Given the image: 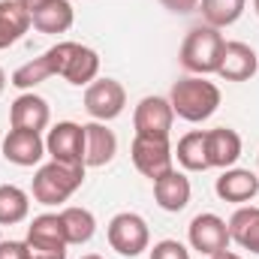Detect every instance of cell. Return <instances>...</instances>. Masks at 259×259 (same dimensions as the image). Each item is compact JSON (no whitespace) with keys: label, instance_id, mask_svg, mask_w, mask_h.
Listing matches in <instances>:
<instances>
[{"label":"cell","instance_id":"6da1fadb","mask_svg":"<svg viewBox=\"0 0 259 259\" xmlns=\"http://www.w3.org/2000/svg\"><path fill=\"white\" fill-rule=\"evenodd\" d=\"M172 112L190 124H199V121H208L217 106H220V88L214 81H205V78H181L172 84Z\"/></svg>","mask_w":259,"mask_h":259},{"label":"cell","instance_id":"7a4b0ae2","mask_svg":"<svg viewBox=\"0 0 259 259\" xmlns=\"http://www.w3.org/2000/svg\"><path fill=\"white\" fill-rule=\"evenodd\" d=\"M84 181V166H69V163H46L33 175V199L39 205H61L75 193Z\"/></svg>","mask_w":259,"mask_h":259},{"label":"cell","instance_id":"3957f363","mask_svg":"<svg viewBox=\"0 0 259 259\" xmlns=\"http://www.w3.org/2000/svg\"><path fill=\"white\" fill-rule=\"evenodd\" d=\"M223 36L217 27L211 24H199L187 33L184 46H181V66L187 72L196 75H208V72H217L220 66V55H223Z\"/></svg>","mask_w":259,"mask_h":259},{"label":"cell","instance_id":"277c9868","mask_svg":"<svg viewBox=\"0 0 259 259\" xmlns=\"http://www.w3.org/2000/svg\"><path fill=\"white\" fill-rule=\"evenodd\" d=\"M55 75H64L69 84H91L100 72V55L78 42H58L49 49Z\"/></svg>","mask_w":259,"mask_h":259},{"label":"cell","instance_id":"5b68a950","mask_svg":"<svg viewBox=\"0 0 259 259\" xmlns=\"http://www.w3.org/2000/svg\"><path fill=\"white\" fill-rule=\"evenodd\" d=\"M66 232L61 214H39L27 226V250L30 259H66Z\"/></svg>","mask_w":259,"mask_h":259},{"label":"cell","instance_id":"8992f818","mask_svg":"<svg viewBox=\"0 0 259 259\" xmlns=\"http://www.w3.org/2000/svg\"><path fill=\"white\" fill-rule=\"evenodd\" d=\"M109 244L112 250H118L121 256H139L142 250H148V241H151V232H148V223L133 214V211H121L109 220Z\"/></svg>","mask_w":259,"mask_h":259},{"label":"cell","instance_id":"52a82bcc","mask_svg":"<svg viewBox=\"0 0 259 259\" xmlns=\"http://www.w3.org/2000/svg\"><path fill=\"white\" fill-rule=\"evenodd\" d=\"M130 157L136 163V169L157 181L163 175H169L175 166H172V148H169V139H148V136H136L133 139V148H130Z\"/></svg>","mask_w":259,"mask_h":259},{"label":"cell","instance_id":"ba28073f","mask_svg":"<svg viewBox=\"0 0 259 259\" xmlns=\"http://www.w3.org/2000/svg\"><path fill=\"white\" fill-rule=\"evenodd\" d=\"M127 106L124 84L115 78H97L84 91V109L94 121H115Z\"/></svg>","mask_w":259,"mask_h":259},{"label":"cell","instance_id":"9c48e42d","mask_svg":"<svg viewBox=\"0 0 259 259\" xmlns=\"http://www.w3.org/2000/svg\"><path fill=\"white\" fill-rule=\"evenodd\" d=\"M172 121H175L172 103L163 100V97H145L136 106V115H133L136 136H148V139H169Z\"/></svg>","mask_w":259,"mask_h":259},{"label":"cell","instance_id":"30bf717a","mask_svg":"<svg viewBox=\"0 0 259 259\" xmlns=\"http://www.w3.org/2000/svg\"><path fill=\"white\" fill-rule=\"evenodd\" d=\"M46 154H52V160L69 163V166H84V127L61 121L49 130L46 139Z\"/></svg>","mask_w":259,"mask_h":259},{"label":"cell","instance_id":"8fae6325","mask_svg":"<svg viewBox=\"0 0 259 259\" xmlns=\"http://www.w3.org/2000/svg\"><path fill=\"white\" fill-rule=\"evenodd\" d=\"M229 223L220 220L217 214H196L193 223H190V244L193 250L205 253V256H214L220 250H226L229 244Z\"/></svg>","mask_w":259,"mask_h":259},{"label":"cell","instance_id":"7c38bea8","mask_svg":"<svg viewBox=\"0 0 259 259\" xmlns=\"http://www.w3.org/2000/svg\"><path fill=\"white\" fill-rule=\"evenodd\" d=\"M259 69L256 52L247 42H223V55H220V66L217 75L226 81H247L253 78Z\"/></svg>","mask_w":259,"mask_h":259},{"label":"cell","instance_id":"4fadbf2b","mask_svg":"<svg viewBox=\"0 0 259 259\" xmlns=\"http://www.w3.org/2000/svg\"><path fill=\"white\" fill-rule=\"evenodd\" d=\"M46 154V142L39 133L30 130H9V136L3 139V157L15 166H36Z\"/></svg>","mask_w":259,"mask_h":259},{"label":"cell","instance_id":"5bb4252c","mask_svg":"<svg viewBox=\"0 0 259 259\" xmlns=\"http://www.w3.org/2000/svg\"><path fill=\"white\" fill-rule=\"evenodd\" d=\"M49 118H52L49 103L42 97H36V94H21L12 103V109H9V124H12V130L39 133V130L49 127Z\"/></svg>","mask_w":259,"mask_h":259},{"label":"cell","instance_id":"9a60e30c","mask_svg":"<svg viewBox=\"0 0 259 259\" xmlns=\"http://www.w3.org/2000/svg\"><path fill=\"white\" fill-rule=\"evenodd\" d=\"M205 145H208V163L217 169H229L241 157V136L229 127L205 130Z\"/></svg>","mask_w":259,"mask_h":259},{"label":"cell","instance_id":"2e32d148","mask_svg":"<svg viewBox=\"0 0 259 259\" xmlns=\"http://www.w3.org/2000/svg\"><path fill=\"white\" fill-rule=\"evenodd\" d=\"M154 199H157V205L163 211H172V214L184 211L187 202H190V178L184 172L172 169L169 175H163V178L154 181Z\"/></svg>","mask_w":259,"mask_h":259},{"label":"cell","instance_id":"e0dca14e","mask_svg":"<svg viewBox=\"0 0 259 259\" xmlns=\"http://www.w3.org/2000/svg\"><path fill=\"white\" fill-rule=\"evenodd\" d=\"M118 151V139L106 124H84V166H106Z\"/></svg>","mask_w":259,"mask_h":259},{"label":"cell","instance_id":"ac0fdd59","mask_svg":"<svg viewBox=\"0 0 259 259\" xmlns=\"http://www.w3.org/2000/svg\"><path fill=\"white\" fill-rule=\"evenodd\" d=\"M214 190L223 202H250L259 193V175H253L250 169H226L217 178Z\"/></svg>","mask_w":259,"mask_h":259},{"label":"cell","instance_id":"d6986e66","mask_svg":"<svg viewBox=\"0 0 259 259\" xmlns=\"http://www.w3.org/2000/svg\"><path fill=\"white\" fill-rule=\"evenodd\" d=\"M30 24L33 18L18 0H0V49H9L12 42H18Z\"/></svg>","mask_w":259,"mask_h":259},{"label":"cell","instance_id":"ffe728a7","mask_svg":"<svg viewBox=\"0 0 259 259\" xmlns=\"http://www.w3.org/2000/svg\"><path fill=\"white\" fill-rule=\"evenodd\" d=\"M30 18H33V27L39 33H66L75 21V12H72L69 0H52V3L39 6Z\"/></svg>","mask_w":259,"mask_h":259},{"label":"cell","instance_id":"44dd1931","mask_svg":"<svg viewBox=\"0 0 259 259\" xmlns=\"http://www.w3.org/2000/svg\"><path fill=\"white\" fill-rule=\"evenodd\" d=\"M229 238L244 250L259 253V208H238L229 220Z\"/></svg>","mask_w":259,"mask_h":259},{"label":"cell","instance_id":"7402d4cb","mask_svg":"<svg viewBox=\"0 0 259 259\" xmlns=\"http://www.w3.org/2000/svg\"><path fill=\"white\" fill-rule=\"evenodd\" d=\"M178 163L187 172H205L211 169L208 163V145H205V130H193L178 139Z\"/></svg>","mask_w":259,"mask_h":259},{"label":"cell","instance_id":"603a6c76","mask_svg":"<svg viewBox=\"0 0 259 259\" xmlns=\"http://www.w3.org/2000/svg\"><path fill=\"white\" fill-rule=\"evenodd\" d=\"M61 223H64L69 244H88L94 238V232H97V220H94V214L88 208H64Z\"/></svg>","mask_w":259,"mask_h":259},{"label":"cell","instance_id":"cb8c5ba5","mask_svg":"<svg viewBox=\"0 0 259 259\" xmlns=\"http://www.w3.org/2000/svg\"><path fill=\"white\" fill-rule=\"evenodd\" d=\"M30 196L15 184H0V226H15L27 217Z\"/></svg>","mask_w":259,"mask_h":259},{"label":"cell","instance_id":"d4e9b609","mask_svg":"<svg viewBox=\"0 0 259 259\" xmlns=\"http://www.w3.org/2000/svg\"><path fill=\"white\" fill-rule=\"evenodd\" d=\"M247 0H202V18L211 27H229L241 18Z\"/></svg>","mask_w":259,"mask_h":259},{"label":"cell","instance_id":"484cf974","mask_svg":"<svg viewBox=\"0 0 259 259\" xmlns=\"http://www.w3.org/2000/svg\"><path fill=\"white\" fill-rule=\"evenodd\" d=\"M52 75H55V66H52V58H49V52H46V55L27 61L24 66H18V69L12 72V84L21 88V91H27V88L42 84V81L52 78Z\"/></svg>","mask_w":259,"mask_h":259},{"label":"cell","instance_id":"4316f807","mask_svg":"<svg viewBox=\"0 0 259 259\" xmlns=\"http://www.w3.org/2000/svg\"><path fill=\"white\" fill-rule=\"evenodd\" d=\"M151 259H190V250H187L181 241L166 238V241H157V244H154Z\"/></svg>","mask_w":259,"mask_h":259},{"label":"cell","instance_id":"83f0119b","mask_svg":"<svg viewBox=\"0 0 259 259\" xmlns=\"http://www.w3.org/2000/svg\"><path fill=\"white\" fill-rule=\"evenodd\" d=\"M0 259H30L27 241H0Z\"/></svg>","mask_w":259,"mask_h":259},{"label":"cell","instance_id":"f1b7e54d","mask_svg":"<svg viewBox=\"0 0 259 259\" xmlns=\"http://www.w3.org/2000/svg\"><path fill=\"white\" fill-rule=\"evenodd\" d=\"M169 12H178V15H187V12H193L196 6H199V0H160Z\"/></svg>","mask_w":259,"mask_h":259},{"label":"cell","instance_id":"f546056e","mask_svg":"<svg viewBox=\"0 0 259 259\" xmlns=\"http://www.w3.org/2000/svg\"><path fill=\"white\" fill-rule=\"evenodd\" d=\"M18 3H21V6H24V9H27L30 15H33V12H36L39 6H46V3H52V0H18Z\"/></svg>","mask_w":259,"mask_h":259},{"label":"cell","instance_id":"4dcf8cb0","mask_svg":"<svg viewBox=\"0 0 259 259\" xmlns=\"http://www.w3.org/2000/svg\"><path fill=\"white\" fill-rule=\"evenodd\" d=\"M211 259H241L238 253H229V250H220V253H214Z\"/></svg>","mask_w":259,"mask_h":259},{"label":"cell","instance_id":"1f68e13d","mask_svg":"<svg viewBox=\"0 0 259 259\" xmlns=\"http://www.w3.org/2000/svg\"><path fill=\"white\" fill-rule=\"evenodd\" d=\"M3 88H6V72L0 69V94H3Z\"/></svg>","mask_w":259,"mask_h":259},{"label":"cell","instance_id":"d6a6232c","mask_svg":"<svg viewBox=\"0 0 259 259\" xmlns=\"http://www.w3.org/2000/svg\"><path fill=\"white\" fill-rule=\"evenodd\" d=\"M81 259H103V256H97V253H88V256H81Z\"/></svg>","mask_w":259,"mask_h":259},{"label":"cell","instance_id":"836d02e7","mask_svg":"<svg viewBox=\"0 0 259 259\" xmlns=\"http://www.w3.org/2000/svg\"><path fill=\"white\" fill-rule=\"evenodd\" d=\"M253 6H256V15H259V0H253Z\"/></svg>","mask_w":259,"mask_h":259}]
</instances>
